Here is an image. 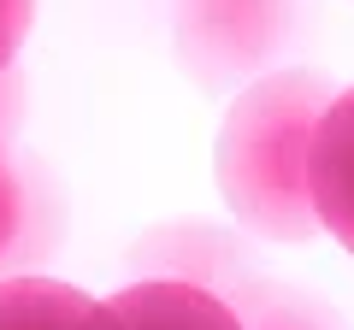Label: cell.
Instances as JSON below:
<instances>
[{
	"mask_svg": "<svg viewBox=\"0 0 354 330\" xmlns=\"http://www.w3.org/2000/svg\"><path fill=\"white\" fill-rule=\"evenodd\" d=\"M337 95L325 71H266L230 101L213 142V177L225 206L272 242H313L319 218L307 201V142Z\"/></svg>",
	"mask_w": 354,
	"mask_h": 330,
	"instance_id": "cell-1",
	"label": "cell"
},
{
	"mask_svg": "<svg viewBox=\"0 0 354 330\" xmlns=\"http://www.w3.org/2000/svg\"><path fill=\"white\" fill-rule=\"evenodd\" d=\"M295 0H189L177 48L195 77H248L290 41Z\"/></svg>",
	"mask_w": 354,
	"mask_h": 330,
	"instance_id": "cell-2",
	"label": "cell"
},
{
	"mask_svg": "<svg viewBox=\"0 0 354 330\" xmlns=\"http://www.w3.org/2000/svg\"><path fill=\"white\" fill-rule=\"evenodd\" d=\"M95 330H242L236 307L189 278H142L95 301Z\"/></svg>",
	"mask_w": 354,
	"mask_h": 330,
	"instance_id": "cell-3",
	"label": "cell"
},
{
	"mask_svg": "<svg viewBox=\"0 0 354 330\" xmlns=\"http://www.w3.org/2000/svg\"><path fill=\"white\" fill-rule=\"evenodd\" d=\"M307 201L319 230L354 254V89H337L325 101L307 142Z\"/></svg>",
	"mask_w": 354,
	"mask_h": 330,
	"instance_id": "cell-4",
	"label": "cell"
},
{
	"mask_svg": "<svg viewBox=\"0 0 354 330\" xmlns=\"http://www.w3.org/2000/svg\"><path fill=\"white\" fill-rule=\"evenodd\" d=\"M0 330H95V295L53 278H6Z\"/></svg>",
	"mask_w": 354,
	"mask_h": 330,
	"instance_id": "cell-5",
	"label": "cell"
},
{
	"mask_svg": "<svg viewBox=\"0 0 354 330\" xmlns=\"http://www.w3.org/2000/svg\"><path fill=\"white\" fill-rule=\"evenodd\" d=\"M236 318H242V330H342L330 307H319L313 295L278 289V283H254Z\"/></svg>",
	"mask_w": 354,
	"mask_h": 330,
	"instance_id": "cell-6",
	"label": "cell"
},
{
	"mask_svg": "<svg viewBox=\"0 0 354 330\" xmlns=\"http://www.w3.org/2000/svg\"><path fill=\"white\" fill-rule=\"evenodd\" d=\"M18 236H24V189H18V177L0 159V260L18 248Z\"/></svg>",
	"mask_w": 354,
	"mask_h": 330,
	"instance_id": "cell-7",
	"label": "cell"
},
{
	"mask_svg": "<svg viewBox=\"0 0 354 330\" xmlns=\"http://www.w3.org/2000/svg\"><path fill=\"white\" fill-rule=\"evenodd\" d=\"M30 18H36V0H0V77H6V65H12V53L24 48Z\"/></svg>",
	"mask_w": 354,
	"mask_h": 330,
	"instance_id": "cell-8",
	"label": "cell"
}]
</instances>
